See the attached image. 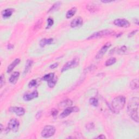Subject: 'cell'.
Listing matches in <instances>:
<instances>
[{
  "instance_id": "6da1fadb",
  "label": "cell",
  "mask_w": 139,
  "mask_h": 139,
  "mask_svg": "<svg viewBox=\"0 0 139 139\" xmlns=\"http://www.w3.org/2000/svg\"><path fill=\"white\" fill-rule=\"evenodd\" d=\"M139 99L138 97H133L131 98L127 107L128 113L132 120L138 122V109Z\"/></svg>"
},
{
  "instance_id": "7a4b0ae2",
  "label": "cell",
  "mask_w": 139,
  "mask_h": 139,
  "mask_svg": "<svg viewBox=\"0 0 139 139\" xmlns=\"http://www.w3.org/2000/svg\"><path fill=\"white\" fill-rule=\"evenodd\" d=\"M125 104V98L123 96H118L115 97L112 101L111 109L115 113L118 114L122 110Z\"/></svg>"
},
{
  "instance_id": "3957f363",
  "label": "cell",
  "mask_w": 139,
  "mask_h": 139,
  "mask_svg": "<svg viewBox=\"0 0 139 139\" xmlns=\"http://www.w3.org/2000/svg\"><path fill=\"white\" fill-rule=\"evenodd\" d=\"M114 30H112L110 29L102 30L99 32H97L92 34V35H90L89 38H87V39L91 40V39L100 38L103 36H106L111 35L112 34H114Z\"/></svg>"
},
{
  "instance_id": "277c9868",
  "label": "cell",
  "mask_w": 139,
  "mask_h": 139,
  "mask_svg": "<svg viewBox=\"0 0 139 139\" xmlns=\"http://www.w3.org/2000/svg\"><path fill=\"white\" fill-rule=\"evenodd\" d=\"M56 133V128L53 125H47L43 128L41 136L45 138H49L53 136Z\"/></svg>"
},
{
  "instance_id": "5b68a950",
  "label": "cell",
  "mask_w": 139,
  "mask_h": 139,
  "mask_svg": "<svg viewBox=\"0 0 139 139\" xmlns=\"http://www.w3.org/2000/svg\"><path fill=\"white\" fill-rule=\"evenodd\" d=\"M79 59L77 58H75L72 60L69 61V62H67L64 65L62 70V72H64V71H66L69 69L74 68V67H77L79 65Z\"/></svg>"
},
{
  "instance_id": "8992f818",
  "label": "cell",
  "mask_w": 139,
  "mask_h": 139,
  "mask_svg": "<svg viewBox=\"0 0 139 139\" xmlns=\"http://www.w3.org/2000/svg\"><path fill=\"white\" fill-rule=\"evenodd\" d=\"M20 126V123L18 120L15 118H13L9 121L8 124V128L13 132H17L19 130Z\"/></svg>"
},
{
  "instance_id": "52a82bcc",
  "label": "cell",
  "mask_w": 139,
  "mask_h": 139,
  "mask_svg": "<svg viewBox=\"0 0 139 139\" xmlns=\"http://www.w3.org/2000/svg\"><path fill=\"white\" fill-rule=\"evenodd\" d=\"M79 111V108L76 107H67L66 109L64 110L63 113L60 114V118H65L67 116H68L72 113H76V112Z\"/></svg>"
},
{
  "instance_id": "ba28073f",
  "label": "cell",
  "mask_w": 139,
  "mask_h": 139,
  "mask_svg": "<svg viewBox=\"0 0 139 139\" xmlns=\"http://www.w3.org/2000/svg\"><path fill=\"white\" fill-rule=\"evenodd\" d=\"M115 25H116L120 27L127 28L130 26V23L127 20L125 19H117L114 21Z\"/></svg>"
},
{
  "instance_id": "9c48e42d",
  "label": "cell",
  "mask_w": 139,
  "mask_h": 139,
  "mask_svg": "<svg viewBox=\"0 0 139 139\" xmlns=\"http://www.w3.org/2000/svg\"><path fill=\"white\" fill-rule=\"evenodd\" d=\"M110 46H111V43L109 42H108L106 44H104V45L102 46V47L101 49V50L97 53V55L96 56V59L102 58Z\"/></svg>"
},
{
  "instance_id": "30bf717a",
  "label": "cell",
  "mask_w": 139,
  "mask_h": 139,
  "mask_svg": "<svg viewBox=\"0 0 139 139\" xmlns=\"http://www.w3.org/2000/svg\"><path fill=\"white\" fill-rule=\"evenodd\" d=\"M9 111L12 113H15L16 115L19 116H21L25 113V110L24 108L19 107H11L9 109Z\"/></svg>"
},
{
  "instance_id": "8fae6325",
  "label": "cell",
  "mask_w": 139,
  "mask_h": 139,
  "mask_svg": "<svg viewBox=\"0 0 139 139\" xmlns=\"http://www.w3.org/2000/svg\"><path fill=\"white\" fill-rule=\"evenodd\" d=\"M83 23V20L81 17H77L74 19L71 22L70 26L71 27L76 28L78 27H80Z\"/></svg>"
},
{
  "instance_id": "7c38bea8",
  "label": "cell",
  "mask_w": 139,
  "mask_h": 139,
  "mask_svg": "<svg viewBox=\"0 0 139 139\" xmlns=\"http://www.w3.org/2000/svg\"><path fill=\"white\" fill-rule=\"evenodd\" d=\"M38 92L37 91H34L31 93H27L23 96V100L26 101H31L38 97Z\"/></svg>"
},
{
  "instance_id": "4fadbf2b",
  "label": "cell",
  "mask_w": 139,
  "mask_h": 139,
  "mask_svg": "<svg viewBox=\"0 0 139 139\" xmlns=\"http://www.w3.org/2000/svg\"><path fill=\"white\" fill-rule=\"evenodd\" d=\"M20 59H19V58L15 59L8 66V68H7V73H11L12 71H13V70L14 69L15 67L20 63Z\"/></svg>"
},
{
  "instance_id": "5bb4252c",
  "label": "cell",
  "mask_w": 139,
  "mask_h": 139,
  "mask_svg": "<svg viewBox=\"0 0 139 139\" xmlns=\"http://www.w3.org/2000/svg\"><path fill=\"white\" fill-rule=\"evenodd\" d=\"M13 12H14V9L13 8H7L3 10L2 12V15L3 18H8L12 15Z\"/></svg>"
},
{
  "instance_id": "9a60e30c",
  "label": "cell",
  "mask_w": 139,
  "mask_h": 139,
  "mask_svg": "<svg viewBox=\"0 0 139 139\" xmlns=\"http://www.w3.org/2000/svg\"><path fill=\"white\" fill-rule=\"evenodd\" d=\"M20 76V73L19 72H14L9 78V82L12 84H15L18 80Z\"/></svg>"
},
{
  "instance_id": "2e32d148",
  "label": "cell",
  "mask_w": 139,
  "mask_h": 139,
  "mask_svg": "<svg viewBox=\"0 0 139 139\" xmlns=\"http://www.w3.org/2000/svg\"><path fill=\"white\" fill-rule=\"evenodd\" d=\"M72 101L70 100H65L62 102H60L59 104V107L60 108H67L71 106L72 105Z\"/></svg>"
},
{
  "instance_id": "e0dca14e",
  "label": "cell",
  "mask_w": 139,
  "mask_h": 139,
  "mask_svg": "<svg viewBox=\"0 0 139 139\" xmlns=\"http://www.w3.org/2000/svg\"><path fill=\"white\" fill-rule=\"evenodd\" d=\"M33 63V61L32 60L28 59L27 60L26 63V65H25V68L24 70V72H23L24 74H26L29 72V70H30V69H31V67L32 66Z\"/></svg>"
},
{
  "instance_id": "ac0fdd59",
  "label": "cell",
  "mask_w": 139,
  "mask_h": 139,
  "mask_svg": "<svg viewBox=\"0 0 139 139\" xmlns=\"http://www.w3.org/2000/svg\"><path fill=\"white\" fill-rule=\"evenodd\" d=\"M53 41V39L52 38L43 39L40 42V45L41 47H44L47 45H51Z\"/></svg>"
},
{
  "instance_id": "d6986e66",
  "label": "cell",
  "mask_w": 139,
  "mask_h": 139,
  "mask_svg": "<svg viewBox=\"0 0 139 139\" xmlns=\"http://www.w3.org/2000/svg\"><path fill=\"white\" fill-rule=\"evenodd\" d=\"M130 87L132 90H137L139 87L138 79L137 78L133 79L130 84Z\"/></svg>"
},
{
  "instance_id": "ffe728a7",
  "label": "cell",
  "mask_w": 139,
  "mask_h": 139,
  "mask_svg": "<svg viewBox=\"0 0 139 139\" xmlns=\"http://www.w3.org/2000/svg\"><path fill=\"white\" fill-rule=\"evenodd\" d=\"M76 11H77V8L76 7H73L71 9H70L66 13V18L70 19L71 18H72V17H73L74 15V14H75Z\"/></svg>"
},
{
  "instance_id": "44dd1931",
  "label": "cell",
  "mask_w": 139,
  "mask_h": 139,
  "mask_svg": "<svg viewBox=\"0 0 139 139\" xmlns=\"http://www.w3.org/2000/svg\"><path fill=\"white\" fill-rule=\"evenodd\" d=\"M54 77H55V73H50L44 76L42 78V80L47 81V82H49L50 81L54 79Z\"/></svg>"
},
{
  "instance_id": "7402d4cb",
  "label": "cell",
  "mask_w": 139,
  "mask_h": 139,
  "mask_svg": "<svg viewBox=\"0 0 139 139\" xmlns=\"http://www.w3.org/2000/svg\"><path fill=\"white\" fill-rule=\"evenodd\" d=\"M116 62V59L114 57H112L109 58V59H108L106 62V66H109L112 65H113Z\"/></svg>"
},
{
  "instance_id": "603a6c76",
  "label": "cell",
  "mask_w": 139,
  "mask_h": 139,
  "mask_svg": "<svg viewBox=\"0 0 139 139\" xmlns=\"http://www.w3.org/2000/svg\"><path fill=\"white\" fill-rule=\"evenodd\" d=\"M60 5H61V3L60 2H57L55 3V4H54L52 6V7L49 9V12H53V11H56V10H57L59 7Z\"/></svg>"
},
{
  "instance_id": "cb8c5ba5",
  "label": "cell",
  "mask_w": 139,
  "mask_h": 139,
  "mask_svg": "<svg viewBox=\"0 0 139 139\" xmlns=\"http://www.w3.org/2000/svg\"><path fill=\"white\" fill-rule=\"evenodd\" d=\"M89 103L91 105L94 107H97L98 106V101L97 98L92 97L89 100Z\"/></svg>"
},
{
  "instance_id": "d4e9b609",
  "label": "cell",
  "mask_w": 139,
  "mask_h": 139,
  "mask_svg": "<svg viewBox=\"0 0 139 139\" xmlns=\"http://www.w3.org/2000/svg\"><path fill=\"white\" fill-rule=\"evenodd\" d=\"M86 8L91 13L96 12L97 11V9L95 6L92 5H88L86 6Z\"/></svg>"
},
{
  "instance_id": "484cf974",
  "label": "cell",
  "mask_w": 139,
  "mask_h": 139,
  "mask_svg": "<svg viewBox=\"0 0 139 139\" xmlns=\"http://www.w3.org/2000/svg\"><path fill=\"white\" fill-rule=\"evenodd\" d=\"M54 23L53 20L52 18H49L47 19V25L46 27V28H50L51 27Z\"/></svg>"
},
{
  "instance_id": "4316f807",
  "label": "cell",
  "mask_w": 139,
  "mask_h": 139,
  "mask_svg": "<svg viewBox=\"0 0 139 139\" xmlns=\"http://www.w3.org/2000/svg\"><path fill=\"white\" fill-rule=\"evenodd\" d=\"M56 83H57L56 80L54 79L51 80V81H50V82H48V86L50 88H52L53 87H55V86L56 85Z\"/></svg>"
},
{
  "instance_id": "83f0119b",
  "label": "cell",
  "mask_w": 139,
  "mask_h": 139,
  "mask_svg": "<svg viewBox=\"0 0 139 139\" xmlns=\"http://www.w3.org/2000/svg\"><path fill=\"white\" fill-rule=\"evenodd\" d=\"M42 21L41 19L38 20V21H37L36 25L34 26V29H38L41 28V25H42Z\"/></svg>"
},
{
  "instance_id": "f1b7e54d",
  "label": "cell",
  "mask_w": 139,
  "mask_h": 139,
  "mask_svg": "<svg viewBox=\"0 0 139 139\" xmlns=\"http://www.w3.org/2000/svg\"><path fill=\"white\" fill-rule=\"evenodd\" d=\"M95 127V125L93 123L91 122V123H89L86 124V128L87 129V130H92Z\"/></svg>"
},
{
  "instance_id": "f546056e",
  "label": "cell",
  "mask_w": 139,
  "mask_h": 139,
  "mask_svg": "<svg viewBox=\"0 0 139 139\" xmlns=\"http://www.w3.org/2000/svg\"><path fill=\"white\" fill-rule=\"evenodd\" d=\"M36 80H32L30 82H29V84H28V86L29 87H33V86H35L36 85Z\"/></svg>"
},
{
  "instance_id": "4dcf8cb0",
  "label": "cell",
  "mask_w": 139,
  "mask_h": 139,
  "mask_svg": "<svg viewBox=\"0 0 139 139\" xmlns=\"http://www.w3.org/2000/svg\"><path fill=\"white\" fill-rule=\"evenodd\" d=\"M5 76L3 74H1V77H0V84H1V87H2L3 85L5 84Z\"/></svg>"
},
{
  "instance_id": "1f68e13d",
  "label": "cell",
  "mask_w": 139,
  "mask_h": 139,
  "mask_svg": "<svg viewBox=\"0 0 139 139\" xmlns=\"http://www.w3.org/2000/svg\"><path fill=\"white\" fill-rule=\"evenodd\" d=\"M126 51H127V47H125V46H122V47H121L120 49L119 50V52H121V53H124L126 52Z\"/></svg>"
},
{
  "instance_id": "d6a6232c",
  "label": "cell",
  "mask_w": 139,
  "mask_h": 139,
  "mask_svg": "<svg viewBox=\"0 0 139 139\" xmlns=\"http://www.w3.org/2000/svg\"><path fill=\"white\" fill-rule=\"evenodd\" d=\"M58 110L56 109H53L51 111V114L53 116H56L58 114Z\"/></svg>"
},
{
  "instance_id": "836d02e7",
  "label": "cell",
  "mask_w": 139,
  "mask_h": 139,
  "mask_svg": "<svg viewBox=\"0 0 139 139\" xmlns=\"http://www.w3.org/2000/svg\"><path fill=\"white\" fill-rule=\"evenodd\" d=\"M138 30H133L131 32H130L129 34H128V37L129 38H130V37H131L133 36V35H134L135 34V33H136V32H137Z\"/></svg>"
},
{
  "instance_id": "e575fe53",
  "label": "cell",
  "mask_w": 139,
  "mask_h": 139,
  "mask_svg": "<svg viewBox=\"0 0 139 139\" xmlns=\"http://www.w3.org/2000/svg\"><path fill=\"white\" fill-rule=\"evenodd\" d=\"M41 115H42V111H40L37 113L36 115V119H39V118L41 117Z\"/></svg>"
},
{
  "instance_id": "d590c367",
  "label": "cell",
  "mask_w": 139,
  "mask_h": 139,
  "mask_svg": "<svg viewBox=\"0 0 139 139\" xmlns=\"http://www.w3.org/2000/svg\"><path fill=\"white\" fill-rule=\"evenodd\" d=\"M58 66V63H55V64H52V65L50 66V67L51 69H53L56 68V67H57Z\"/></svg>"
},
{
  "instance_id": "8d00e7d4",
  "label": "cell",
  "mask_w": 139,
  "mask_h": 139,
  "mask_svg": "<svg viewBox=\"0 0 139 139\" xmlns=\"http://www.w3.org/2000/svg\"><path fill=\"white\" fill-rule=\"evenodd\" d=\"M96 138H102V139H104V138H106V137L104 135H103V134H101V135H100L99 136H97Z\"/></svg>"
},
{
  "instance_id": "74e56055",
  "label": "cell",
  "mask_w": 139,
  "mask_h": 139,
  "mask_svg": "<svg viewBox=\"0 0 139 139\" xmlns=\"http://www.w3.org/2000/svg\"><path fill=\"white\" fill-rule=\"evenodd\" d=\"M103 3H110V2H113V1H102Z\"/></svg>"
},
{
  "instance_id": "f35d334b",
  "label": "cell",
  "mask_w": 139,
  "mask_h": 139,
  "mask_svg": "<svg viewBox=\"0 0 139 139\" xmlns=\"http://www.w3.org/2000/svg\"><path fill=\"white\" fill-rule=\"evenodd\" d=\"M0 127H1V133H2L3 130V125L2 124H1V126H0Z\"/></svg>"
}]
</instances>
